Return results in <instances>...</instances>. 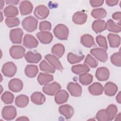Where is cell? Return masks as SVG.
<instances>
[{
    "label": "cell",
    "mask_w": 121,
    "mask_h": 121,
    "mask_svg": "<svg viewBox=\"0 0 121 121\" xmlns=\"http://www.w3.org/2000/svg\"><path fill=\"white\" fill-rule=\"evenodd\" d=\"M38 20L33 16L25 17L22 21L23 28L28 32H33L37 28Z\"/></svg>",
    "instance_id": "obj_1"
},
{
    "label": "cell",
    "mask_w": 121,
    "mask_h": 121,
    "mask_svg": "<svg viewBox=\"0 0 121 121\" xmlns=\"http://www.w3.org/2000/svg\"><path fill=\"white\" fill-rule=\"evenodd\" d=\"M53 34L56 37L60 40L68 39L69 30L66 26L64 24H58L53 29Z\"/></svg>",
    "instance_id": "obj_2"
},
{
    "label": "cell",
    "mask_w": 121,
    "mask_h": 121,
    "mask_svg": "<svg viewBox=\"0 0 121 121\" xmlns=\"http://www.w3.org/2000/svg\"><path fill=\"white\" fill-rule=\"evenodd\" d=\"M2 117L7 121L13 120L17 116V110L13 105L5 106L1 112Z\"/></svg>",
    "instance_id": "obj_3"
},
{
    "label": "cell",
    "mask_w": 121,
    "mask_h": 121,
    "mask_svg": "<svg viewBox=\"0 0 121 121\" xmlns=\"http://www.w3.org/2000/svg\"><path fill=\"white\" fill-rule=\"evenodd\" d=\"M1 72L4 76L7 77H13L17 72V67L12 62H7L3 64L1 69Z\"/></svg>",
    "instance_id": "obj_4"
},
{
    "label": "cell",
    "mask_w": 121,
    "mask_h": 121,
    "mask_svg": "<svg viewBox=\"0 0 121 121\" xmlns=\"http://www.w3.org/2000/svg\"><path fill=\"white\" fill-rule=\"evenodd\" d=\"M23 31L20 28L11 29L9 32V38L13 43L20 44L22 43Z\"/></svg>",
    "instance_id": "obj_5"
},
{
    "label": "cell",
    "mask_w": 121,
    "mask_h": 121,
    "mask_svg": "<svg viewBox=\"0 0 121 121\" xmlns=\"http://www.w3.org/2000/svg\"><path fill=\"white\" fill-rule=\"evenodd\" d=\"M91 54L93 55L98 60L104 62L108 60V54L106 51L101 48H95L91 49Z\"/></svg>",
    "instance_id": "obj_6"
},
{
    "label": "cell",
    "mask_w": 121,
    "mask_h": 121,
    "mask_svg": "<svg viewBox=\"0 0 121 121\" xmlns=\"http://www.w3.org/2000/svg\"><path fill=\"white\" fill-rule=\"evenodd\" d=\"M26 50L21 45H13L9 49L10 55L15 59H19L25 56Z\"/></svg>",
    "instance_id": "obj_7"
},
{
    "label": "cell",
    "mask_w": 121,
    "mask_h": 121,
    "mask_svg": "<svg viewBox=\"0 0 121 121\" xmlns=\"http://www.w3.org/2000/svg\"><path fill=\"white\" fill-rule=\"evenodd\" d=\"M61 88V86L56 82L48 83L43 87V92L48 95L52 96L55 95L58 91Z\"/></svg>",
    "instance_id": "obj_8"
},
{
    "label": "cell",
    "mask_w": 121,
    "mask_h": 121,
    "mask_svg": "<svg viewBox=\"0 0 121 121\" xmlns=\"http://www.w3.org/2000/svg\"><path fill=\"white\" fill-rule=\"evenodd\" d=\"M50 11L49 9L45 6L41 5L37 6L34 12L35 16L39 19L46 18L49 15Z\"/></svg>",
    "instance_id": "obj_9"
},
{
    "label": "cell",
    "mask_w": 121,
    "mask_h": 121,
    "mask_svg": "<svg viewBox=\"0 0 121 121\" xmlns=\"http://www.w3.org/2000/svg\"><path fill=\"white\" fill-rule=\"evenodd\" d=\"M45 59L47 60L50 65L55 69H57L60 71H62L63 69V67L59 61L58 58L56 57L55 55L51 54H47L45 56Z\"/></svg>",
    "instance_id": "obj_10"
},
{
    "label": "cell",
    "mask_w": 121,
    "mask_h": 121,
    "mask_svg": "<svg viewBox=\"0 0 121 121\" xmlns=\"http://www.w3.org/2000/svg\"><path fill=\"white\" fill-rule=\"evenodd\" d=\"M67 89L70 95L74 97H79L82 94V87L77 83L69 82L67 85Z\"/></svg>",
    "instance_id": "obj_11"
},
{
    "label": "cell",
    "mask_w": 121,
    "mask_h": 121,
    "mask_svg": "<svg viewBox=\"0 0 121 121\" xmlns=\"http://www.w3.org/2000/svg\"><path fill=\"white\" fill-rule=\"evenodd\" d=\"M23 45L28 49L36 48L38 45L37 40L32 35L26 34L23 39Z\"/></svg>",
    "instance_id": "obj_12"
},
{
    "label": "cell",
    "mask_w": 121,
    "mask_h": 121,
    "mask_svg": "<svg viewBox=\"0 0 121 121\" xmlns=\"http://www.w3.org/2000/svg\"><path fill=\"white\" fill-rule=\"evenodd\" d=\"M8 87L10 91L13 92H18L23 89V83L20 79L14 78L9 81Z\"/></svg>",
    "instance_id": "obj_13"
},
{
    "label": "cell",
    "mask_w": 121,
    "mask_h": 121,
    "mask_svg": "<svg viewBox=\"0 0 121 121\" xmlns=\"http://www.w3.org/2000/svg\"><path fill=\"white\" fill-rule=\"evenodd\" d=\"M59 112L60 114L64 116L66 119H70L73 115L74 110L70 105L66 104L60 105L59 107Z\"/></svg>",
    "instance_id": "obj_14"
},
{
    "label": "cell",
    "mask_w": 121,
    "mask_h": 121,
    "mask_svg": "<svg viewBox=\"0 0 121 121\" xmlns=\"http://www.w3.org/2000/svg\"><path fill=\"white\" fill-rule=\"evenodd\" d=\"M19 9L21 14L22 16H25L31 13L33 9V6L30 1L23 0L20 3Z\"/></svg>",
    "instance_id": "obj_15"
},
{
    "label": "cell",
    "mask_w": 121,
    "mask_h": 121,
    "mask_svg": "<svg viewBox=\"0 0 121 121\" xmlns=\"http://www.w3.org/2000/svg\"><path fill=\"white\" fill-rule=\"evenodd\" d=\"M40 42L43 44H49L53 39V35L48 31H40L36 34Z\"/></svg>",
    "instance_id": "obj_16"
},
{
    "label": "cell",
    "mask_w": 121,
    "mask_h": 121,
    "mask_svg": "<svg viewBox=\"0 0 121 121\" xmlns=\"http://www.w3.org/2000/svg\"><path fill=\"white\" fill-rule=\"evenodd\" d=\"M69 97L68 93L65 90L60 89L55 94L54 100L55 103L58 104H60L66 102Z\"/></svg>",
    "instance_id": "obj_17"
},
{
    "label": "cell",
    "mask_w": 121,
    "mask_h": 121,
    "mask_svg": "<svg viewBox=\"0 0 121 121\" xmlns=\"http://www.w3.org/2000/svg\"><path fill=\"white\" fill-rule=\"evenodd\" d=\"M110 76L109 69L104 67L98 68L95 72V77L100 81L107 80Z\"/></svg>",
    "instance_id": "obj_18"
},
{
    "label": "cell",
    "mask_w": 121,
    "mask_h": 121,
    "mask_svg": "<svg viewBox=\"0 0 121 121\" xmlns=\"http://www.w3.org/2000/svg\"><path fill=\"white\" fill-rule=\"evenodd\" d=\"M117 86L112 82H107L104 86V94L109 96L114 95L118 91Z\"/></svg>",
    "instance_id": "obj_19"
},
{
    "label": "cell",
    "mask_w": 121,
    "mask_h": 121,
    "mask_svg": "<svg viewBox=\"0 0 121 121\" xmlns=\"http://www.w3.org/2000/svg\"><path fill=\"white\" fill-rule=\"evenodd\" d=\"M87 15L83 11H77L72 16L73 22L77 25L84 24L87 20Z\"/></svg>",
    "instance_id": "obj_20"
},
{
    "label": "cell",
    "mask_w": 121,
    "mask_h": 121,
    "mask_svg": "<svg viewBox=\"0 0 121 121\" xmlns=\"http://www.w3.org/2000/svg\"><path fill=\"white\" fill-rule=\"evenodd\" d=\"M26 61L30 63H37L42 59V56L39 53H34L32 51H28L25 55Z\"/></svg>",
    "instance_id": "obj_21"
},
{
    "label": "cell",
    "mask_w": 121,
    "mask_h": 121,
    "mask_svg": "<svg viewBox=\"0 0 121 121\" xmlns=\"http://www.w3.org/2000/svg\"><path fill=\"white\" fill-rule=\"evenodd\" d=\"M89 92L93 95H99L104 92V87L98 82H95L89 86L88 88Z\"/></svg>",
    "instance_id": "obj_22"
},
{
    "label": "cell",
    "mask_w": 121,
    "mask_h": 121,
    "mask_svg": "<svg viewBox=\"0 0 121 121\" xmlns=\"http://www.w3.org/2000/svg\"><path fill=\"white\" fill-rule=\"evenodd\" d=\"M92 27L95 32L100 33L106 29V22L102 19H97L93 22Z\"/></svg>",
    "instance_id": "obj_23"
},
{
    "label": "cell",
    "mask_w": 121,
    "mask_h": 121,
    "mask_svg": "<svg viewBox=\"0 0 121 121\" xmlns=\"http://www.w3.org/2000/svg\"><path fill=\"white\" fill-rule=\"evenodd\" d=\"M71 71L76 75H80L88 73L90 71V68L85 64H78L71 67Z\"/></svg>",
    "instance_id": "obj_24"
},
{
    "label": "cell",
    "mask_w": 121,
    "mask_h": 121,
    "mask_svg": "<svg viewBox=\"0 0 121 121\" xmlns=\"http://www.w3.org/2000/svg\"><path fill=\"white\" fill-rule=\"evenodd\" d=\"M80 42L85 47L90 48L95 45L93 37L89 34H85L81 36L80 38Z\"/></svg>",
    "instance_id": "obj_25"
},
{
    "label": "cell",
    "mask_w": 121,
    "mask_h": 121,
    "mask_svg": "<svg viewBox=\"0 0 121 121\" xmlns=\"http://www.w3.org/2000/svg\"><path fill=\"white\" fill-rule=\"evenodd\" d=\"M31 100L33 103L37 105H41L45 102V96L40 92H35L31 96Z\"/></svg>",
    "instance_id": "obj_26"
},
{
    "label": "cell",
    "mask_w": 121,
    "mask_h": 121,
    "mask_svg": "<svg viewBox=\"0 0 121 121\" xmlns=\"http://www.w3.org/2000/svg\"><path fill=\"white\" fill-rule=\"evenodd\" d=\"M53 79V76L49 73H40L37 77V81L40 85H45Z\"/></svg>",
    "instance_id": "obj_27"
},
{
    "label": "cell",
    "mask_w": 121,
    "mask_h": 121,
    "mask_svg": "<svg viewBox=\"0 0 121 121\" xmlns=\"http://www.w3.org/2000/svg\"><path fill=\"white\" fill-rule=\"evenodd\" d=\"M110 46L112 48H117L121 44L120 36L116 34L110 33L107 35Z\"/></svg>",
    "instance_id": "obj_28"
},
{
    "label": "cell",
    "mask_w": 121,
    "mask_h": 121,
    "mask_svg": "<svg viewBox=\"0 0 121 121\" xmlns=\"http://www.w3.org/2000/svg\"><path fill=\"white\" fill-rule=\"evenodd\" d=\"M29 103V98L25 95H20L17 96L15 104L19 108H24Z\"/></svg>",
    "instance_id": "obj_29"
},
{
    "label": "cell",
    "mask_w": 121,
    "mask_h": 121,
    "mask_svg": "<svg viewBox=\"0 0 121 121\" xmlns=\"http://www.w3.org/2000/svg\"><path fill=\"white\" fill-rule=\"evenodd\" d=\"M52 53L58 58H61L65 52V47L61 43L54 44L51 50Z\"/></svg>",
    "instance_id": "obj_30"
},
{
    "label": "cell",
    "mask_w": 121,
    "mask_h": 121,
    "mask_svg": "<svg viewBox=\"0 0 121 121\" xmlns=\"http://www.w3.org/2000/svg\"><path fill=\"white\" fill-rule=\"evenodd\" d=\"M38 72V68L35 65H28L25 69V73L28 78H33L35 77Z\"/></svg>",
    "instance_id": "obj_31"
},
{
    "label": "cell",
    "mask_w": 121,
    "mask_h": 121,
    "mask_svg": "<svg viewBox=\"0 0 121 121\" xmlns=\"http://www.w3.org/2000/svg\"><path fill=\"white\" fill-rule=\"evenodd\" d=\"M106 29L109 31L116 33H119L121 31V26L116 24L112 19H109L106 22Z\"/></svg>",
    "instance_id": "obj_32"
},
{
    "label": "cell",
    "mask_w": 121,
    "mask_h": 121,
    "mask_svg": "<svg viewBox=\"0 0 121 121\" xmlns=\"http://www.w3.org/2000/svg\"><path fill=\"white\" fill-rule=\"evenodd\" d=\"M105 111L108 116V121H112L115 118L117 114L118 108L116 105L111 104L108 106Z\"/></svg>",
    "instance_id": "obj_33"
},
{
    "label": "cell",
    "mask_w": 121,
    "mask_h": 121,
    "mask_svg": "<svg viewBox=\"0 0 121 121\" xmlns=\"http://www.w3.org/2000/svg\"><path fill=\"white\" fill-rule=\"evenodd\" d=\"M4 14L7 17H16L18 14V10L17 7L13 5H9L4 9Z\"/></svg>",
    "instance_id": "obj_34"
},
{
    "label": "cell",
    "mask_w": 121,
    "mask_h": 121,
    "mask_svg": "<svg viewBox=\"0 0 121 121\" xmlns=\"http://www.w3.org/2000/svg\"><path fill=\"white\" fill-rule=\"evenodd\" d=\"M85 58V55H76L72 52H69L67 55V60L68 62L71 64H76L81 62Z\"/></svg>",
    "instance_id": "obj_35"
},
{
    "label": "cell",
    "mask_w": 121,
    "mask_h": 121,
    "mask_svg": "<svg viewBox=\"0 0 121 121\" xmlns=\"http://www.w3.org/2000/svg\"><path fill=\"white\" fill-rule=\"evenodd\" d=\"M107 12L103 8H97L93 9L91 11V16L95 18L101 19L106 16Z\"/></svg>",
    "instance_id": "obj_36"
},
{
    "label": "cell",
    "mask_w": 121,
    "mask_h": 121,
    "mask_svg": "<svg viewBox=\"0 0 121 121\" xmlns=\"http://www.w3.org/2000/svg\"><path fill=\"white\" fill-rule=\"evenodd\" d=\"M93 79V76L89 73H85L79 76V81L84 86H87L92 83Z\"/></svg>",
    "instance_id": "obj_37"
},
{
    "label": "cell",
    "mask_w": 121,
    "mask_h": 121,
    "mask_svg": "<svg viewBox=\"0 0 121 121\" xmlns=\"http://www.w3.org/2000/svg\"><path fill=\"white\" fill-rule=\"evenodd\" d=\"M39 68L42 71L46 73H54L55 71V69L45 60H43L40 62Z\"/></svg>",
    "instance_id": "obj_38"
},
{
    "label": "cell",
    "mask_w": 121,
    "mask_h": 121,
    "mask_svg": "<svg viewBox=\"0 0 121 121\" xmlns=\"http://www.w3.org/2000/svg\"><path fill=\"white\" fill-rule=\"evenodd\" d=\"M14 98V95L10 92L6 91L2 94L1 96V99L2 102L6 104H10L12 103Z\"/></svg>",
    "instance_id": "obj_39"
},
{
    "label": "cell",
    "mask_w": 121,
    "mask_h": 121,
    "mask_svg": "<svg viewBox=\"0 0 121 121\" xmlns=\"http://www.w3.org/2000/svg\"><path fill=\"white\" fill-rule=\"evenodd\" d=\"M5 24L8 27H13L19 25L20 20L17 17H7L5 19Z\"/></svg>",
    "instance_id": "obj_40"
},
{
    "label": "cell",
    "mask_w": 121,
    "mask_h": 121,
    "mask_svg": "<svg viewBox=\"0 0 121 121\" xmlns=\"http://www.w3.org/2000/svg\"><path fill=\"white\" fill-rule=\"evenodd\" d=\"M84 63L92 68H96L98 65V61L89 54L87 55L85 60Z\"/></svg>",
    "instance_id": "obj_41"
},
{
    "label": "cell",
    "mask_w": 121,
    "mask_h": 121,
    "mask_svg": "<svg viewBox=\"0 0 121 121\" xmlns=\"http://www.w3.org/2000/svg\"><path fill=\"white\" fill-rule=\"evenodd\" d=\"M95 40L96 43L100 47L105 51H107L108 45L106 39L104 36L102 35H98L96 37Z\"/></svg>",
    "instance_id": "obj_42"
},
{
    "label": "cell",
    "mask_w": 121,
    "mask_h": 121,
    "mask_svg": "<svg viewBox=\"0 0 121 121\" xmlns=\"http://www.w3.org/2000/svg\"><path fill=\"white\" fill-rule=\"evenodd\" d=\"M110 60L111 62L114 65L117 67H121V53L120 52L112 54L111 56Z\"/></svg>",
    "instance_id": "obj_43"
},
{
    "label": "cell",
    "mask_w": 121,
    "mask_h": 121,
    "mask_svg": "<svg viewBox=\"0 0 121 121\" xmlns=\"http://www.w3.org/2000/svg\"><path fill=\"white\" fill-rule=\"evenodd\" d=\"M96 119L99 121H108V116L105 109H101L99 110L96 114Z\"/></svg>",
    "instance_id": "obj_44"
},
{
    "label": "cell",
    "mask_w": 121,
    "mask_h": 121,
    "mask_svg": "<svg viewBox=\"0 0 121 121\" xmlns=\"http://www.w3.org/2000/svg\"><path fill=\"white\" fill-rule=\"evenodd\" d=\"M39 28L41 31H50L52 29V25L49 21H43L40 23Z\"/></svg>",
    "instance_id": "obj_45"
},
{
    "label": "cell",
    "mask_w": 121,
    "mask_h": 121,
    "mask_svg": "<svg viewBox=\"0 0 121 121\" xmlns=\"http://www.w3.org/2000/svg\"><path fill=\"white\" fill-rule=\"evenodd\" d=\"M90 4L93 7H99L101 6L104 2V0H90Z\"/></svg>",
    "instance_id": "obj_46"
},
{
    "label": "cell",
    "mask_w": 121,
    "mask_h": 121,
    "mask_svg": "<svg viewBox=\"0 0 121 121\" xmlns=\"http://www.w3.org/2000/svg\"><path fill=\"white\" fill-rule=\"evenodd\" d=\"M112 17L113 19L118 21L119 23L121 24V12H116L112 14Z\"/></svg>",
    "instance_id": "obj_47"
},
{
    "label": "cell",
    "mask_w": 121,
    "mask_h": 121,
    "mask_svg": "<svg viewBox=\"0 0 121 121\" xmlns=\"http://www.w3.org/2000/svg\"><path fill=\"white\" fill-rule=\"evenodd\" d=\"M105 2L106 4L110 7H112L116 5L119 2V0H106L105 1Z\"/></svg>",
    "instance_id": "obj_48"
},
{
    "label": "cell",
    "mask_w": 121,
    "mask_h": 121,
    "mask_svg": "<svg viewBox=\"0 0 121 121\" xmlns=\"http://www.w3.org/2000/svg\"><path fill=\"white\" fill-rule=\"evenodd\" d=\"M6 3L7 5H17L19 2V0H6Z\"/></svg>",
    "instance_id": "obj_49"
},
{
    "label": "cell",
    "mask_w": 121,
    "mask_h": 121,
    "mask_svg": "<svg viewBox=\"0 0 121 121\" xmlns=\"http://www.w3.org/2000/svg\"><path fill=\"white\" fill-rule=\"evenodd\" d=\"M116 100L119 104L121 103V92H119V93L116 95Z\"/></svg>",
    "instance_id": "obj_50"
},
{
    "label": "cell",
    "mask_w": 121,
    "mask_h": 121,
    "mask_svg": "<svg viewBox=\"0 0 121 121\" xmlns=\"http://www.w3.org/2000/svg\"><path fill=\"white\" fill-rule=\"evenodd\" d=\"M29 119L26 116H21L16 119V121H29Z\"/></svg>",
    "instance_id": "obj_51"
},
{
    "label": "cell",
    "mask_w": 121,
    "mask_h": 121,
    "mask_svg": "<svg viewBox=\"0 0 121 121\" xmlns=\"http://www.w3.org/2000/svg\"><path fill=\"white\" fill-rule=\"evenodd\" d=\"M0 9H2L3 8V7L4 6V1L3 0H0Z\"/></svg>",
    "instance_id": "obj_52"
},
{
    "label": "cell",
    "mask_w": 121,
    "mask_h": 121,
    "mask_svg": "<svg viewBox=\"0 0 121 121\" xmlns=\"http://www.w3.org/2000/svg\"><path fill=\"white\" fill-rule=\"evenodd\" d=\"M1 19L0 22H2V20H3V18H2V12H1Z\"/></svg>",
    "instance_id": "obj_53"
}]
</instances>
